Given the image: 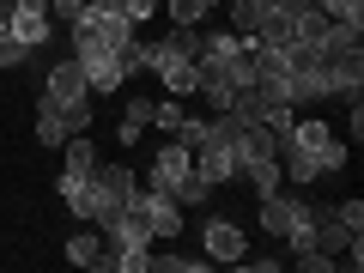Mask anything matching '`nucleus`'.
<instances>
[{
  "label": "nucleus",
  "mask_w": 364,
  "mask_h": 273,
  "mask_svg": "<svg viewBox=\"0 0 364 273\" xmlns=\"http://www.w3.org/2000/svg\"><path fill=\"white\" fill-rule=\"evenodd\" d=\"M291 207H298V195L273 188V195H261V213H255V225H261L267 237H286V231H291Z\"/></svg>",
  "instance_id": "9d476101"
},
{
  "label": "nucleus",
  "mask_w": 364,
  "mask_h": 273,
  "mask_svg": "<svg viewBox=\"0 0 364 273\" xmlns=\"http://www.w3.org/2000/svg\"><path fill=\"white\" fill-rule=\"evenodd\" d=\"M188 176H195V152H188L182 140H164V146H158V158L146 164V188H158V195H176Z\"/></svg>",
  "instance_id": "7ed1b4c3"
},
{
  "label": "nucleus",
  "mask_w": 364,
  "mask_h": 273,
  "mask_svg": "<svg viewBox=\"0 0 364 273\" xmlns=\"http://www.w3.org/2000/svg\"><path fill=\"white\" fill-rule=\"evenodd\" d=\"M49 49H31V43H18L13 31H6V18H0V67L6 73H18V67H31V61H43Z\"/></svg>",
  "instance_id": "4468645a"
},
{
  "label": "nucleus",
  "mask_w": 364,
  "mask_h": 273,
  "mask_svg": "<svg viewBox=\"0 0 364 273\" xmlns=\"http://www.w3.org/2000/svg\"><path fill=\"white\" fill-rule=\"evenodd\" d=\"M188 116L182 109V97H164V104H152V128H164V134H176V122Z\"/></svg>",
  "instance_id": "412c9836"
},
{
  "label": "nucleus",
  "mask_w": 364,
  "mask_h": 273,
  "mask_svg": "<svg viewBox=\"0 0 364 273\" xmlns=\"http://www.w3.org/2000/svg\"><path fill=\"white\" fill-rule=\"evenodd\" d=\"M291 261H298L304 273H328V267H334V255H328V249H316V243H310V249H291Z\"/></svg>",
  "instance_id": "5701e85b"
},
{
  "label": "nucleus",
  "mask_w": 364,
  "mask_h": 273,
  "mask_svg": "<svg viewBox=\"0 0 364 273\" xmlns=\"http://www.w3.org/2000/svg\"><path fill=\"white\" fill-rule=\"evenodd\" d=\"M55 116H61V128H67V140H73V134H85L91 128V97H79V104H49Z\"/></svg>",
  "instance_id": "a211bd4d"
},
{
  "label": "nucleus",
  "mask_w": 364,
  "mask_h": 273,
  "mask_svg": "<svg viewBox=\"0 0 364 273\" xmlns=\"http://www.w3.org/2000/svg\"><path fill=\"white\" fill-rule=\"evenodd\" d=\"M85 67V85L91 91H122L128 85V73H122V49L116 55H91V61H79Z\"/></svg>",
  "instance_id": "9b49d317"
},
{
  "label": "nucleus",
  "mask_w": 364,
  "mask_h": 273,
  "mask_svg": "<svg viewBox=\"0 0 364 273\" xmlns=\"http://www.w3.org/2000/svg\"><path fill=\"white\" fill-rule=\"evenodd\" d=\"M334 219L340 231H364V200H334Z\"/></svg>",
  "instance_id": "b1692460"
},
{
  "label": "nucleus",
  "mask_w": 364,
  "mask_h": 273,
  "mask_svg": "<svg viewBox=\"0 0 364 273\" xmlns=\"http://www.w3.org/2000/svg\"><path fill=\"white\" fill-rule=\"evenodd\" d=\"M79 97H91V85H85L79 55L67 49L61 61H49V73H43V104H79Z\"/></svg>",
  "instance_id": "39448f33"
},
{
  "label": "nucleus",
  "mask_w": 364,
  "mask_h": 273,
  "mask_svg": "<svg viewBox=\"0 0 364 273\" xmlns=\"http://www.w3.org/2000/svg\"><path fill=\"white\" fill-rule=\"evenodd\" d=\"M164 13H170V25H207L213 0H164Z\"/></svg>",
  "instance_id": "f3484780"
},
{
  "label": "nucleus",
  "mask_w": 364,
  "mask_h": 273,
  "mask_svg": "<svg viewBox=\"0 0 364 273\" xmlns=\"http://www.w3.org/2000/svg\"><path fill=\"white\" fill-rule=\"evenodd\" d=\"M140 207H146V219H152V237H182V207L170 195H158V188H140Z\"/></svg>",
  "instance_id": "0eeeda50"
},
{
  "label": "nucleus",
  "mask_w": 364,
  "mask_h": 273,
  "mask_svg": "<svg viewBox=\"0 0 364 273\" xmlns=\"http://www.w3.org/2000/svg\"><path fill=\"white\" fill-rule=\"evenodd\" d=\"M207 195H213V182L188 176V182H182V188H176V195H170V200H176V207H207Z\"/></svg>",
  "instance_id": "4be33fe9"
},
{
  "label": "nucleus",
  "mask_w": 364,
  "mask_h": 273,
  "mask_svg": "<svg viewBox=\"0 0 364 273\" xmlns=\"http://www.w3.org/2000/svg\"><path fill=\"white\" fill-rule=\"evenodd\" d=\"M6 31L31 49H49L55 37V18H49V0H6Z\"/></svg>",
  "instance_id": "20e7f679"
},
{
  "label": "nucleus",
  "mask_w": 364,
  "mask_h": 273,
  "mask_svg": "<svg viewBox=\"0 0 364 273\" xmlns=\"http://www.w3.org/2000/svg\"><path fill=\"white\" fill-rule=\"evenodd\" d=\"M316 164H322V176H334V170H346V164H352V146L340 140V134H328V140L316 146Z\"/></svg>",
  "instance_id": "dca6fc26"
},
{
  "label": "nucleus",
  "mask_w": 364,
  "mask_h": 273,
  "mask_svg": "<svg viewBox=\"0 0 364 273\" xmlns=\"http://www.w3.org/2000/svg\"><path fill=\"white\" fill-rule=\"evenodd\" d=\"M146 128H152V97H128L116 140H122V146H140V134H146Z\"/></svg>",
  "instance_id": "f8f14e48"
},
{
  "label": "nucleus",
  "mask_w": 364,
  "mask_h": 273,
  "mask_svg": "<svg viewBox=\"0 0 364 273\" xmlns=\"http://www.w3.org/2000/svg\"><path fill=\"white\" fill-rule=\"evenodd\" d=\"M61 255L73 261V267H97V255H104V231H97V225H91V231H73Z\"/></svg>",
  "instance_id": "ddd939ff"
},
{
  "label": "nucleus",
  "mask_w": 364,
  "mask_h": 273,
  "mask_svg": "<svg viewBox=\"0 0 364 273\" xmlns=\"http://www.w3.org/2000/svg\"><path fill=\"white\" fill-rule=\"evenodd\" d=\"M134 188H140V176H134L128 164H97V170H91V225L109 219L116 207H128Z\"/></svg>",
  "instance_id": "f03ea898"
},
{
  "label": "nucleus",
  "mask_w": 364,
  "mask_h": 273,
  "mask_svg": "<svg viewBox=\"0 0 364 273\" xmlns=\"http://www.w3.org/2000/svg\"><path fill=\"white\" fill-rule=\"evenodd\" d=\"M128 37H134V25L122 13H109V6H91L79 25H67V49H73L79 61H91V55H116Z\"/></svg>",
  "instance_id": "f257e3e1"
},
{
  "label": "nucleus",
  "mask_w": 364,
  "mask_h": 273,
  "mask_svg": "<svg viewBox=\"0 0 364 273\" xmlns=\"http://www.w3.org/2000/svg\"><path fill=\"white\" fill-rule=\"evenodd\" d=\"M231 6V25H237V37H255L261 25H267L279 6H291V0H225Z\"/></svg>",
  "instance_id": "1a4fd4ad"
},
{
  "label": "nucleus",
  "mask_w": 364,
  "mask_h": 273,
  "mask_svg": "<svg viewBox=\"0 0 364 273\" xmlns=\"http://www.w3.org/2000/svg\"><path fill=\"white\" fill-rule=\"evenodd\" d=\"M0 18H6V6H0Z\"/></svg>",
  "instance_id": "393cba45"
},
{
  "label": "nucleus",
  "mask_w": 364,
  "mask_h": 273,
  "mask_svg": "<svg viewBox=\"0 0 364 273\" xmlns=\"http://www.w3.org/2000/svg\"><path fill=\"white\" fill-rule=\"evenodd\" d=\"M237 182H249V188H255V200L273 195V188H286V176H279V158H273V152L243 158V164H237Z\"/></svg>",
  "instance_id": "6e6552de"
},
{
  "label": "nucleus",
  "mask_w": 364,
  "mask_h": 273,
  "mask_svg": "<svg viewBox=\"0 0 364 273\" xmlns=\"http://www.w3.org/2000/svg\"><path fill=\"white\" fill-rule=\"evenodd\" d=\"M243 249H249V231H243L237 219H207V225H200V255H207V261L237 267V261H243Z\"/></svg>",
  "instance_id": "423d86ee"
},
{
  "label": "nucleus",
  "mask_w": 364,
  "mask_h": 273,
  "mask_svg": "<svg viewBox=\"0 0 364 273\" xmlns=\"http://www.w3.org/2000/svg\"><path fill=\"white\" fill-rule=\"evenodd\" d=\"M158 79H164V91H170V97H188V91H200L195 61H170V67H158Z\"/></svg>",
  "instance_id": "2eb2a0df"
},
{
  "label": "nucleus",
  "mask_w": 364,
  "mask_h": 273,
  "mask_svg": "<svg viewBox=\"0 0 364 273\" xmlns=\"http://www.w3.org/2000/svg\"><path fill=\"white\" fill-rule=\"evenodd\" d=\"M37 140L49 146V152H55V146H67V128H61V116H55L49 104H37Z\"/></svg>",
  "instance_id": "6ab92c4d"
},
{
  "label": "nucleus",
  "mask_w": 364,
  "mask_h": 273,
  "mask_svg": "<svg viewBox=\"0 0 364 273\" xmlns=\"http://www.w3.org/2000/svg\"><path fill=\"white\" fill-rule=\"evenodd\" d=\"M237 49H243L237 31H207V37H200V55H219V61H225V55H237Z\"/></svg>",
  "instance_id": "aec40b11"
}]
</instances>
